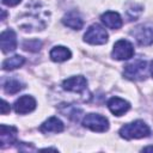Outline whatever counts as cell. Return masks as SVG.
I'll return each instance as SVG.
<instances>
[{"mask_svg": "<svg viewBox=\"0 0 153 153\" xmlns=\"http://www.w3.org/2000/svg\"><path fill=\"white\" fill-rule=\"evenodd\" d=\"M23 88H24L23 84L17 79H7L4 84V91L8 94H16Z\"/></svg>", "mask_w": 153, "mask_h": 153, "instance_id": "17", "label": "cell"}, {"mask_svg": "<svg viewBox=\"0 0 153 153\" xmlns=\"http://www.w3.org/2000/svg\"><path fill=\"white\" fill-rule=\"evenodd\" d=\"M0 47L2 53L13 51L17 48V36L16 32L11 29H7L0 35Z\"/></svg>", "mask_w": 153, "mask_h": 153, "instance_id": "9", "label": "cell"}, {"mask_svg": "<svg viewBox=\"0 0 153 153\" xmlns=\"http://www.w3.org/2000/svg\"><path fill=\"white\" fill-rule=\"evenodd\" d=\"M143 152H148V151H153V146H147V147H145L143 149H142Z\"/></svg>", "mask_w": 153, "mask_h": 153, "instance_id": "21", "label": "cell"}, {"mask_svg": "<svg viewBox=\"0 0 153 153\" xmlns=\"http://www.w3.org/2000/svg\"><path fill=\"white\" fill-rule=\"evenodd\" d=\"M118 134L121 137L126 140L142 139V137H147L151 134V129L143 121L136 120L131 123H127L123 127H121Z\"/></svg>", "mask_w": 153, "mask_h": 153, "instance_id": "1", "label": "cell"}, {"mask_svg": "<svg viewBox=\"0 0 153 153\" xmlns=\"http://www.w3.org/2000/svg\"><path fill=\"white\" fill-rule=\"evenodd\" d=\"M82 126L92 131L103 133L109 129V121L99 114H88L82 120Z\"/></svg>", "mask_w": 153, "mask_h": 153, "instance_id": "2", "label": "cell"}, {"mask_svg": "<svg viewBox=\"0 0 153 153\" xmlns=\"http://www.w3.org/2000/svg\"><path fill=\"white\" fill-rule=\"evenodd\" d=\"M25 62V59L20 55H14L12 57H8L6 59L4 62H2V69L5 71H12V69H16L18 67H22Z\"/></svg>", "mask_w": 153, "mask_h": 153, "instance_id": "16", "label": "cell"}, {"mask_svg": "<svg viewBox=\"0 0 153 153\" xmlns=\"http://www.w3.org/2000/svg\"><path fill=\"white\" fill-rule=\"evenodd\" d=\"M22 0H2V4L6 6H16Z\"/></svg>", "mask_w": 153, "mask_h": 153, "instance_id": "20", "label": "cell"}, {"mask_svg": "<svg viewBox=\"0 0 153 153\" xmlns=\"http://www.w3.org/2000/svg\"><path fill=\"white\" fill-rule=\"evenodd\" d=\"M17 128L13 126H0V140H1V147H5V145H11L16 141L17 136Z\"/></svg>", "mask_w": 153, "mask_h": 153, "instance_id": "12", "label": "cell"}, {"mask_svg": "<svg viewBox=\"0 0 153 153\" xmlns=\"http://www.w3.org/2000/svg\"><path fill=\"white\" fill-rule=\"evenodd\" d=\"M49 56L50 59L54 61V62H63V61H67L68 59H71L72 56V53L68 48L66 47H62V45H56L54 47L50 53H49Z\"/></svg>", "mask_w": 153, "mask_h": 153, "instance_id": "15", "label": "cell"}, {"mask_svg": "<svg viewBox=\"0 0 153 153\" xmlns=\"http://www.w3.org/2000/svg\"><path fill=\"white\" fill-rule=\"evenodd\" d=\"M146 61L143 60H136L124 68V76L129 80H142L146 76Z\"/></svg>", "mask_w": 153, "mask_h": 153, "instance_id": "4", "label": "cell"}, {"mask_svg": "<svg viewBox=\"0 0 153 153\" xmlns=\"http://www.w3.org/2000/svg\"><path fill=\"white\" fill-rule=\"evenodd\" d=\"M133 35L140 45L153 44V23H147L135 27Z\"/></svg>", "mask_w": 153, "mask_h": 153, "instance_id": "6", "label": "cell"}, {"mask_svg": "<svg viewBox=\"0 0 153 153\" xmlns=\"http://www.w3.org/2000/svg\"><path fill=\"white\" fill-rule=\"evenodd\" d=\"M41 47H42V42L38 39H29L23 43V49L26 51H32V53L38 51Z\"/></svg>", "mask_w": 153, "mask_h": 153, "instance_id": "18", "label": "cell"}, {"mask_svg": "<svg viewBox=\"0 0 153 153\" xmlns=\"http://www.w3.org/2000/svg\"><path fill=\"white\" fill-rule=\"evenodd\" d=\"M100 19L103 22V24L112 30H117L122 26V18L117 12L114 11H106L105 13H103L100 16Z\"/></svg>", "mask_w": 153, "mask_h": 153, "instance_id": "11", "label": "cell"}, {"mask_svg": "<svg viewBox=\"0 0 153 153\" xmlns=\"http://www.w3.org/2000/svg\"><path fill=\"white\" fill-rule=\"evenodd\" d=\"M84 41L90 43V44H94V45L104 44L108 41V32L99 24H93L85 32Z\"/></svg>", "mask_w": 153, "mask_h": 153, "instance_id": "3", "label": "cell"}, {"mask_svg": "<svg viewBox=\"0 0 153 153\" xmlns=\"http://www.w3.org/2000/svg\"><path fill=\"white\" fill-rule=\"evenodd\" d=\"M87 86V80L82 76V75H75V76H71L66 80H63L62 82V87L66 91L69 92H78V93H82L85 92Z\"/></svg>", "mask_w": 153, "mask_h": 153, "instance_id": "7", "label": "cell"}, {"mask_svg": "<svg viewBox=\"0 0 153 153\" xmlns=\"http://www.w3.org/2000/svg\"><path fill=\"white\" fill-rule=\"evenodd\" d=\"M13 108H14V111L17 114L25 115V114H29V112H31L36 109V100H35L33 97H31L29 94H25V96H22L20 98H18L14 102Z\"/></svg>", "mask_w": 153, "mask_h": 153, "instance_id": "8", "label": "cell"}, {"mask_svg": "<svg viewBox=\"0 0 153 153\" xmlns=\"http://www.w3.org/2000/svg\"><path fill=\"white\" fill-rule=\"evenodd\" d=\"M111 55L115 60H128L134 55V47L129 41L120 39L114 44Z\"/></svg>", "mask_w": 153, "mask_h": 153, "instance_id": "5", "label": "cell"}, {"mask_svg": "<svg viewBox=\"0 0 153 153\" xmlns=\"http://www.w3.org/2000/svg\"><path fill=\"white\" fill-rule=\"evenodd\" d=\"M10 110H11V108H10V104L6 102V100H4L2 99V102H1V114L2 115H6L7 112H10Z\"/></svg>", "mask_w": 153, "mask_h": 153, "instance_id": "19", "label": "cell"}, {"mask_svg": "<svg viewBox=\"0 0 153 153\" xmlns=\"http://www.w3.org/2000/svg\"><path fill=\"white\" fill-rule=\"evenodd\" d=\"M108 108L115 116H122L130 109V104L120 97H112L108 100Z\"/></svg>", "mask_w": 153, "mask_h": 153, "instance_id": "10", "label": "cell"}, {"mask_svg": "<svg viewBox=\"0 0 153 153\" xmlns=\"http://www.w3.org/2000/svg\"><path fill=\"white\" fill-rule=\"evenodd\" d=\"M149 71H151V74H152V76H153V61L151 62V67H149Z\"/></svg>", "mask_w": 153, "mask_h": 153, "instance_id": "22", "label": "cell"}, {"mask_svg": "<svg viewBox=\"0 0 153 153\" xmlns=\"http://www.w3.org/2000/svg\"><path fill=\"white\" fill-rule=\"evenodd\" d=\"M62 23H63L66 26H68V27H71V29H73V30H80V29L82 27V25H84V22H82V19H81V17H80L79 13L75 12V11L68 12V13L62 18Z\"/></svg>", "mask_w": 153, "mask_h": 153, "instance_id": "14", "label": "cell"}, {"mask_svg": "<svg viewBox=\"0 0 153 153\" xmlns=\"http://www.w3.org/2000/svg\"><path fill=\"white\" fill-rule=\"evenodd\" d=\"M39 130L42 133L49 134V133H60L63 130V123L57 118V117H49L47 121H44L41 127Z\"/></svg>", "mask_w": 153, "mask_h": 153, "instance_id": "13", "label": "cell"}]
</instances>
